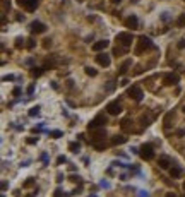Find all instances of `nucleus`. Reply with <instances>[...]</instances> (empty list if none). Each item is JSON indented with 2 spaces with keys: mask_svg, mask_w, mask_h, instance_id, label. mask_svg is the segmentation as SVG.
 <instances>
[{
  "mask_svg": "<svg viewBox=\"0 0 185 197\" xmlns=\"http://www.w3.org/2000/svg\"><path fill=\"white\" fill-rule=\"evenodd\" d=\"M151 48H154V45H153V41L149 40L148 36H139V43H137V46H136V55H141L144 50H151Z\"/></svg>",
  "mask_w": 185,
  "mask_h": 197,
  "instance_id": "1",
  "label": "nucleus"
},
{
  "mask_svg": "<svg viewBox=\"0 0 185 197\" xmlns=\"http://www.w3.org/2000/svg\"><path fill=\"white\" fill-rule=\"evenodd\" d=\"M108 123V117L106 115H98V117H94V118L89 122V125H88V129L89 130H92V129H98V127H105Z\"/></svg>",
  "mask_w": 185,
  "mask_h": 197,
  "instance_id": "2",
  "label": "nucleus"
},
{
  "mask_svg": "<svg viewBox=\"0 0 185 197\" xmlns=\"http://www.w3.org/2000/svg\"><path fill=\"white\" fill-rule=\"evenodd\" d=\"M139 154H141L142 160L149 161V160H153V158H154V148H153L151 144H142L141 149H139Z\"/></svg>",
  "mask_w": 185,
  "mask_h": 197,
  "instance_id": "3",
  "label": "nucleus"
},
{
  "mask_svg": "<svg viewBox=\"0 0 185 197\" xmlns=\"http://www.w3.org/2000/svg\"><path fill=\"white\" fill-rule=\"evenodd\" d=\"M115 40L118 41V43L123 46V48H129V46L132 45V41H134V36H132L130 33H118Z\"/></svg>",
  "mask_w": 185,
  "mask_h": 197,
  "instance_id": "4",
  "label": "nucleus"
},
{
  "mask_svg": "<svg viewBox=\"0 0 185 197\" xmlns=\"http://www.w3.org/2000/svg\"><path fill=\"white\" fill-rule=\"evenodd\" d=\"M106 139V129L105 127H98V129H92L91 132V144L98 141H105Z\"/></svg>",
  "mask_w": 185,
  "mask_h": 197,
  "instance_id": "5",
  "label": "nucleus"
},
{
  "mask_svg": "<svg viewBox=\"0 0 185 197\" xmlns=\"http://www.w3.org/2000/svg\"><path fill=\"white\" fill-rule=\"evenodd\" d=\"M127 94H129L134 101H142V96H144V93H142V89L139 88V86H132V88H129V89H127Z\"/></svg>",
  "mask_w": 185,
  "mask_h": 197,
  "instance_id": "6",
  "label": "nucleus"
},
{
  "mask_svg": "<svg viewBox=\"0 0 185 197\" xmlns=\"http://www.w3.org/2000/svg\"><path fill=\"white\" fill-rule=\"evenodd\" d=\"M96 62H98V65H101V67H110L111 58H110V55H108V53L100 52V53L96 55Z\"/></svg>",
  "mask_w": 185,
  "mask_h": 197,
  "instance_id": "7",
  "label": "nucleus"
},
{
  "mask_svg": "<svg viewBox=\"0 0 185 197\" xmlns=\"http://www.w3.org/2000/svg\"><path fill=\"white\" fill-rule=\"evenodd\" d=\"M106 112L108 115H118V113H122V105L118 101H111L106 105Z\"/></svg>",
  "mask_w": 185,
  "mask_h": 197,
  "instance_id": "8",
  "label": "nucleus"
},
{
  "mask_svg": "<svg viewBox=\"0 0 185 197\" xmlns=\"http://www.w3.org/2000/svg\"><path fill=\"white\" fill-rule=\"evenodd\" d=\"M29 31L33 34H41L46 31V26H45L43 23H40V21H33V23L29 24Z\"/></svg>",
  "mask_w": 185,
  "mask_h": 197,
  "instance_id": "9",
  "label": "nucleus"
},
{
  "mask_svg": "<svg viewBox=\"0 0 185 197\" xmlns=\"http://www.w3.org/2000/svg\"><path fill=\"white\" fill-rule=\"evenodd\" d=\"M178 81H180V77H178L177 74H173V72L163 75V84L165 86H175V84H178Z\"/></svg>",
  "mask_w": 185,
  "mask_h": 197,
  "instance_id": "10",
  "label": "nucleus"
},
{
  "mask_svg": "<svg viewBox=\"0 0 185 197\" xmlns=\"http://www.w3.org/2000/svg\"><path fill=\"white\" fill-rule=\"evenodd\" d=\"M125 26L130 28V29H139V19H137V15H129V17L125 19Z\"/></svg>",
  "mask_w": 185,
  "mask_h": 197,
  "instance_id": "11",
  "label": "nucleus"
},
{
  "mask_svg": "<svg viewBox=\"0 0 185 197\" xmlns=\"http://www.w3.org/2000/svg\"><path fill=\"white\" fill-rule=\"evenodd\" d=\"M108 45H110V41L108 40H100V41H96V43L92 45V50H94V52H103V50L108 48Z\"/></svg>",
  "mask_w": 185,
  "mask_h": 197,
  "instance_id": "12",
  "label": "nucleus"
},
{
  "mask_svg": "<svg viewBox=\"0 0 185 197\" xmlns=\"http://www.w3.org/2000/svg\"><path fill=\"white\" fill-rule=\"evenodd\" d=\"M130 67H132V60H125V62H123L122 65L118 67V74H120V75H125L127 72H129Z\"/></svg>",
  "mask_w": 185,
  "mask_h": 197,
  "instance_id": "13",
  "label": "nucleus"
},
{
  "mask_svg": "<svg viewBox=\"0 0 185 197\" xmlns=\"http://www.w3.org/2000/svg\"><path fill=\"white\" fill-rule=\"evenodd\" d=\"M158 165H159V168L168 170V168H170V165H171V161H170V158H168V156H161L158 160Z\"/></svg>",
  "mask_w": 185,
  "mask_h": 197,
  "instance_id": "14",
  "label": "nucleus"
},
{
  "mask_svg": "<svg viewBox=\"0 0 185 197\" xmlns=\"http://www.w3.org/2000/svg\"><path fill=\"white\" fill-rule=\"evenodd\" d=\"M38 5H40V0H28L24 7H26L29 12H33V11H36V7H38Z\"/></svg>",
  "mask_w": 185,
  "mask_h": 197,
  "instance_id": "15",
  "label": "nucleus"
},
{
  "mask_svg": "<svg viewBox=\"0 0 185 197\" xmlns=\"http://www.w3.org/2000/svg\"><path fill=\"white\" fill-rule=\"evenodd\" d=\"M92 148L96 151H105L108 148V144H106V141H98V142H92Z\"/></svg>",
  "mask_w": 185,
  "mask_h": 197,
  "instance_id": "16",
  "label": "nucleus"
},
{
  "mask_svg": "<svg viewBox=\"0 0 185 197\" xmlns=\"http://www.w3.org/2000/svg\"><path fill=\"white\" fill-rule=\"evenodd\" d=\"M123 142H127V137H125V135H115V137L111 139V144H113V146L123 144Z\"/></svg>",
  "mask_w": 185,
  "mask_h": 197,
  "instance_id": "17",
  "label": "nucleus"
},
{
  "mask_svg": "<svg viewBox=\"0 0 185 197\" xmlns=\"http://www.w3.org/2000/svg\"><path fill=\"white\" fill-rule=\"evenodd\" d=\"M26 41H28V40H24V38H21V36H19V38H15V43H14V46H15L17 50H21V48H24V46H26Z\"/></svg>",
  "mask_w": 185,
  "mask_h": 197,
  "instance_id": "18",
  "label": "nucleus"
},
{
  "mask_svg": "<svg viewBox=\"0 0 185 197\" xmlns=\"http://www.w3.org/2000/svg\"><path fill=\"white\" fill-rule=\"evenodd\" d=\"M170 175H171V178H178V177L182 175V168H180V166L170 168Z\"/></svg>",
  "mask_w": 185,
  "mask_h": 197,
  "instance_id": "19",
  "label": "nucleus"
},
{
  "mask_svg": "<svg viewBox=\"0 0 185 197\" xmlns=\"http://www.w3.org/2000/svg\"><path fill=\"white\" fill-rule=\"evenodd\" d=\"M151 115H146V113H142L141 115V125H144V127H148V125H151Z\"/></svg>",
  "mask_w": 185,
  "mask_h": 197,
  "instance_id": "20",
  "label": "nucleus"
},
{
  "mask_svg": "<svg viewBox=\"0 0 185 197\" xmlns=\"http://www.w3.org/2000/svg\"><path fill=\"white\" fill-rule=\"evenodd\" d=\"M69 151H72V152H79V151H81V142H77V141L71 142V144H69Z\"/></svg>",
  "mask_w": 185,
  "mask_h": 197,
  "instance_id": "21",
  "label": "nucleus"
},
{
  "mask_svg": "<svg viewBox=\"0 0 185 197\" xmlns=\"http://www.w3.org/2000/svg\"><path fill=\"white\" fill-rule=\"evenodd\" d=\"M41 74H43V67H33L31 69V75H33V77H40Z\"/></svg>",
  "mask_w": 185,
  "mask_h": 197,
  "instance_id": "22",
  "label": "nucleus"
},
{
  "mask_svg": "<svg viewBox=\"0 0 185 197\" xmlns=\"http://www.w3.org/2000/svg\"><path fill=\"white\" fill-rule=\"evenodd\" d=\"M123 53H127V48H118V46H115L113 48V55L115 57H122Z\"/></svg>",
  "mask_w": 185,
  "mask_h": 197,
  "instance_id": "23",
  "label": "nucleus"
},
{
  "mask_svg": "<svg viewBox=\"0 0 185 197\" xmlns=\"http://www.w3.org/2000/svg\"><path fill=\"white\" fill-rule=\"evenodd\" d=\"M84 72L88 75H91V77H96V75H98V71H96V69H92V67H86Z\"/></svg>",
  "mask_w": 185,
  "mask_h": 197,
  "instance_id": "24",
  "label": "nucleus"
},
{
  "mask_svg": "<svg viewBox=\"0 0 185 197\" xmlns=\"http://www.w3.org/2000/svg\"><path fill=\"white\" fill-rule=\"evenodd\" d=\"M171 118H173V113H166V117H165V127H170L171 125Z\"/></svg>",
  "mask_w": 185,
  "mask_h": 197,
  "instance_id": "25",
  "label": "nucleus"
},
{
  "mask_svg": "<svg viewBox=\"0 0 185 197\" xmlns=\"http://www.w3.org/2000/svg\"><path fill=\"white\" fill-rule=\"evenodd\" d=\"M48 134H50V137H52V139H58V137H62V132H60V130H50Z\"/></svg>",
  "mask_w": 185,
  "mask_h": 197,
  "instance_id": "26",
  "label": "nucleus"
},
{
  "mask_svg": "<svg viewBox=\"0 0 185 197\" xmlns=\"http://www.w3.org/2000/svg\"><path fill=\"white\" fill-rule=\"evenodd\" d=\"M177 26L178 28H185V14H182L180 17L177 19Z\"/></svg>",
  "mask_w": 185,
  "mask_h": 197,
  "instance_id": "27",
  "label": "nucleus"
},
{
  "mask_svg": "<svg viewBox=\"0 0 185 197\" xmlns=\"http://www.w3.org/2000/svg\"><path fill=\"white\" fill-rule=\"evenodd\" d=\"M40 115V106H33L29 110V117H38Z\"/></svg>",
  "mask_w": 185,
  "mask_h": 197,
  "instance_id": "28",
  "label": "nucleus"
},
{
  "mask_svg": "<svg viewBox=\"0 0 185 197\" xmlns=\"http://www.w3.org/2000/svg\"><path fill=\"white\" fill-rule=\"evenodd\" d=\"M26 46H28L29 50H33L34 46H36V41H34L33 38H29V40H28V43H26Z\"/></svg>",
  "mask_w": 185,
  "mask_h": 197,
  "instance_id": "29",
  "label": "nucleus"
},
{
  "mask_svg": "<svg viewBox=\"0 0 185 197\" xmlns=\"http://www.w3.org/2000/svg\"><path fill=\"white\" fill-rule=\"evenodd\" d=\"M33 185H34V178H28L22 187H24V189H28V187H33Z\"/></svg>",
  "mask_w": 185,
  "mask_h": 197,
  "instance_id": "30",
  "label": "nucleus"
},
{
  "mask_svg": "<svg viewBox=\"0 0 185 197\" xmlns=\"http://www.w3.org/2000/svg\"><path fill=\"white\" fill-rule=\"evenodd\" d=\"M177 46H178L180 50H183V48H185V38H182V40L178 41V43H177Z\"/></svg>",
  "mask_w": 185,
  "mask_h": 197,
  "instance_id": "31",
  "label": "nucleus"
},
{
  "mask_svg": "<svg viewBox=\"0 0 185 197\" xmlns=\"http://www.w3.org/2000/svg\"><path fill=\"white\" fill-rule=\"evenodd\" d=\"M43 46H45V48H50V46H52V40H48V38L43 40Z\"/></svg>",
  "mask_w": 185,
  "mask_h": 197,
  "instance_id": "32",
  "label": "nucleus"
},
{
  "mask_svg": "<svg viewBox=\"0 0 185 197\" xmlns=\"http://www.w3.org/2000/svg\"><path fill=\"white\" fill-rule=\"evenodd\" d=\"M26 142H28V144H36V142H38V137H28Z\"/></svg>",
  "mask_w": 185,
  "mask_h": 197,
  "instance_id": "33",
  "label": "nucleus"
},
{
  "mask_svg": "<svg viewBox=\"0 0 185 197\" xmlns=\"http://www.w3.org/2000/svg\"><path fill=\"white\" fill-rule=\"evenodd\" d=\"M65 161H67L65 156H58V158H57V165H63Z\"/></svg>",
  "mask_w": 185,
  "mask_h": 197,
  "instance_id": "34",
  "label": "nucleus"
},
{
  "mask_svg": "<svg viewBox=\"0 0 185 197\" xmlns=\"http://www.w3.org/2000/svg\"><path fill=\"white\" fill-rule=\"evenodd\" d=\"M105 89H106V91H113L115 89V84H113V82H108V84H106V88H105Z\"/></svg>",
  "mask_w": 185,
  "mask_h": 197,
  "instance_id": "35",
  "label": "nucleus"
},
{
  "mask_svg": "<svg viewBox=\"0 0 185 197\" xmlns=\"http://www.w3.org/2000/svg\"><path fill=\"white\" fill-rule=\"evenodd\" d=\"M21 94V88H14L12 89V96H19Z\"/></svg>",
  "mask_w": 185,
  "mask_h": 197,
  "instance_id": "36",
  "label": "nucleus"
},
{
  "mask_svg": "<svg viewBox=\"0 0 185 197\" xmlns=\"http://www.w3.org/2000/svg\"><path fill=\"white\" fill-rule=\"evenodd\" d=\"M69 180H72V182H81V177H79V175H72Z\"/></svg>",
  "mask_w": 185,
  "mask_h": 197,
  "instance_id": "37",
  "label": "nucleus"
},
{
  "mask_svg": "<svg viewBox=\"0 0 185 197\" xmlns=\"http://www.w3.org/2000/svg\"><path fill=\"white\" fill-rule=\"evenodd\" d=\"M14 75H4V81H14Z\"/></svg>",
  "mask_w": 185,
  "mask_h": 197,
  "instance_id": "38",
  "label": "nucleus"
},
{
  "mask_svg": "<svg viewBox=\"0 0 185 197\" xmlns=\"http://www.w3.org/2000/svg\"><path fill=\"white\" fill-rule=\"evenodd\" d=\"M177 135H180V137H182V135H185V129H180V130H177Z\"/></svg>",
  "mask_w": 185,
  "mask_h": 197,
  "instance_id": "39",
  "label": "nucleus"
},
{
  "mask_svg": "<svg viewBox=\"0 0 185 197\" xmlns=\"http://www.w3.org/2000/svg\"><path fill=\"white\" fill-rule=\"evenodd\" d=\"M7 187H9L7 182H2V190H7Z\"/></svg>",
  "mask_w": 185,
  "mask_h": 197,
  "instance_id": "40",
  "label": "nucleus"
},
{
  "mask_svg": "<svg viewBox=\"0 0 185 197\" xmlns=\"http://www.w3.org/2000/svg\"><path fill=\"white\" fill-rule=\"evenodd\" d=\"M26 2H28V0H17V4L21 5V7H22V5H26Z\"/></svg>",
  "mask_w": 185,
  "mask_h": 197,
  "instance_id": "41",
  "label": "nucleus"
},
{
  "mask_svg": "<svg viewBox=\"0 0 185 197\" xmlns=\"http://www.w3.org/2000/svg\"><path fill=\"white\" fill-rule=\"evenodd\" d=\"M139 197H149V194L144 192V190H141V195H139Z\"/></svg>",
  "mask_w": 185,
  "mask_h": 197,
  "instance_id": "42",
  "label": "nucleus"
},
{
  "mask_svg": "<svg viewBox=\"0 0 185 197\" xmlns=\"http://www.w3.org/2000/svg\"><path fill=\"white\" fill-rule=\"evenodd\" d=\"M161 19H163V21H168V19H170V17H168V14H166V12H165V14L161 15Z\"/></svg>",
  "mask_w": 185,
  "mask_h": 197,
  "instance_id": "43",
  "label": "nucleus"
},
{
  "mask_svg": "<svg viewBox=\"0 0 185 197\" xmlns=\"http://www.w3.org/2000/svg\"><path fill=\"white\" fill-rule=\"evenodd\" d=\"M101 187H106V189H108V187H110V183L105 182V180H103V182H101Z\"/></svg>",
  "mask_w": 185,
  "mask_h": 197,
  "instance_id": "44",
  "label": "nucleus"
},
{
  "mask_svg": "<svg viewBox=\"0 0 185 197\" xmlns=\"http://www.w3.org/2000/svg\"><path fill=\"white\" fill-rule=\"evenodd\" d=\"M41 160H43L45 163H46V160H48V156H46V154H45V152H43V154H41Z\"/></svg>",
  "mask_w": 185,
  "mask_h": 197,
  "instance_id": "45",
  "label": "nucleus"
},
{
  "mask_svg": "<svg viewBox=\"0 0 185 197\" xmlns=\"http://www.w3.org/2000/svg\"><path fill=\"white\" fill-rule=\"evenodd\" d=\"M60 194H62V190L57 189V190H55V197H60Z\"/></svg>",
  "mask_w": 185,
  "mask_h": 197,
  "instance_id": "46",
  "label": "nucleus"
},
{
  "mask_svg": "<svg viewBox=\"0 0 185 197\" xmlns=\"http://www.w3.org/2000/svg\"><path fill=\"white\" fill-rule=\"evenodd\" d=\"M33 91H34V88H33V86H29V88H28V93L33 94Z\"/></svg>",
  "mask_w": 185,
  "mask_h": 197,
  "instance_id": "47",
  "label": "nucleus"
},
{
  "mask_svg": "<svg viewBox=\"0 0 185 197\" xmlns=\"http://www.w3.org/2000/svg\"><path fill=\"white\" fill-rule=\"evenodd\" d=\"M120 2H122V0H111V4H115V5H117V4H120Z\"/></svg>",
  "mask_w": 185,
  "mask_h": 197,
  "instance_id": "48",
  "label": "nucleus"
},
{
  "mask_svg": "<svg viewBox=\"0 0 185 197\" xmlns=\"http://www.w3.org/2000/svg\"><path fill=\"white\" fill-rule=\"evenodd\" d=\"M165 197H175V194H171V192H170V194H166Z\"/></svg>",
  "mask_w": 185,
  "mask_h": 197,
  "instance_id": "49",
  "label": "nucleus"
},
{
  "mask_svg": "<svg viewBox=\"0 0 185 197\" xmlns=\"http://www.w3.org/2000/svg\"><path fill=\"white\" fill-rule=\"evenodd\" d=\"M182 112H183V113H185V105H183V106H182Z\"/></svg>",
  "mask_w": 185,
  "mask_h": 197,
  "instance_id": "50",
  "label": "nucleus"
},
{
  "mask_svg": "<svg viewBox=\"0 0 185 197\" xmlns=\"http://www.w3.org/2000/svg\"><path fill=\"white\" fill-rule=\"evenodd\" d=\"M132 2H134V4H136V2H139V0H132Z\"/></svg>",
  "mask_w": 185,
  "mask_h": 197,
  "instance_id": "51",
  "label": "nucleus"
},
{
  "mask_svg": "<svg viewBox=\"0 0 185 197\" xmlns=\"http://www.w3.org/2000/svg\"><path fill=\"white\" fill-rule=\"evenodd\" d=\"M182 187H183V190H185V182H183V185H182Z\"/></svg>",
  "mask_w": 185,
  "mask_h": 197,
  "instance_id": "52",
  "label": "nucleus"
},
{
  "mask_svg": "<svg viewBox=\"0 0 185 197\" xmlns=\"http://www.w3.org/2000/svg\"><path fill=\"white\" fill-rule=\"evenodd\" d=\"M89 197H98V195H89Z\"/></svg>",
  "mask_w": 185,
  "mask_h": 197,
  "instance_id": "53",
  "label": "nucleus"
},
{
  "mask_svg": "<svg viewBox=\"0 0 185 197\" xmlns=\"http://www.w3.org/2000/svg\"><path fill=\"white\" fill-rule=\"evenodd\" d=\"M183 197H185V195H183Z\"/></svg>",
  "mask_w": 185,
  "mask_h": 197,
  "instance_id": "54",
  "label": "nucleus"
}]
</instances>
